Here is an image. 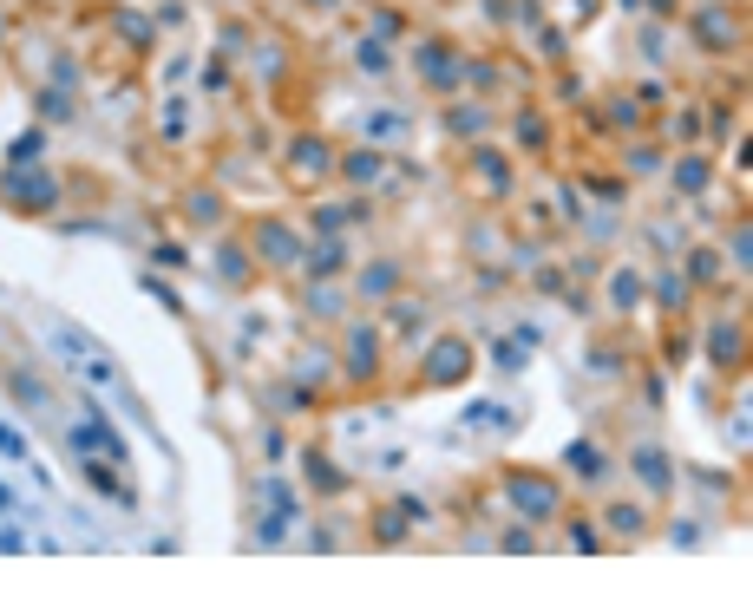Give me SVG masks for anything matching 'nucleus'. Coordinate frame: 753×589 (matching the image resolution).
<instances>
[{
	"instance_id": "f257e3e1",
	"label": "nucleus",
	"mask_w": 753,
	"mask_h": 589,
	"mask_svg": "<svg viewBox=\"0 0 753 589\" xmlns=\"http://www.w3.org/2000/svg\"><path fill=\"white\" fill-rule=\"evenodd\" d=\"M47 347H53L66 367H79L86 380H106V387H112V373H118V367H112V354L98 347L92 334H79V328H66V321H47Z\"/></svg>"
},
{
	"instance_id": "f03ea898",
	"label": "nucleus",
	"mask_w": 753,
	"mask_h": 589,
	"mask_svg": "<svg viewBox=\"0 0 753 589\" xmlns=\"http://www.w3.org/2000/svg\"><path fill=\"white\" fill-rule=\"evenodd\" d=\"M0 197L20 203V209H53V203H59V184L39 177V171H27V164H13V171L0 177Z\"/></svg>"
},
{
	"instance_id": "7ed1b4c3",
	"label": "nucleus",
	"mask_w": 753,
	"mask_h": 589,
	"mask_svg": "<svg viewBox=\"0 0 753 589\" xmlns=\"http://www.w3.org/2000/svg\"><path fill=\"white\" fill-rule=\"evenodd\" d=\"M466 367H472V341H458V334H446V341H432V354H426V380H432V387H452V380H466Z\"/></svg>"
},
{
	"instance_id": "20e7f679",
	"label": "nucleus",
	"mask_w": 753,
	"mask_h": 589,
	"mask_svg": "<svg viewBox=\"0 0 753 589\" xmlns=\"http://www.w3.org/2000/svg\"><path fill=\"white\" fill-rule=\"evenodd\" d=\"M505 491H511V504H518L525 517H551V511H557V485H551V478L511 472V478H505Z\"/></svg>"
},
{
	"instance_id": "39448f33",
	"label": "nucleus",
	"mask_w": 753,
	"mask_h": 589,
	"mask_svg": "<svg viewBox=\"0 0 753 589\" xmlns=\"http://www.w3.org/2000/svg\"><path fill=\"white\" fill-rule=\"evenodd\" d=\"M256 249H262L276 269H302V256H308L302 236H295V229H282V223H262V229H256Z\"/></svg>"
},
{
	"instance_id": "423d86ee",
	"label": "nucleus",
	"mask_w": 753,
	"mask_h": 589,
	"mask_svg": "<svg viewBox=\"0 0 753 589\" xmlns=\"http://www.w3.org/2000/svg\"><path fill=\"white\" fill-rule=\"evenodd\" d=\"M420 73L432 79V86H458L472 66H466V59H452V47H439V39H432V47H420Z\"/></svg>"
},
{
	"instance_id": "0eeeda50",
	"label": "nucleus",
	"mask_w": 753,
	"mask_h": 589,
	"mask_svg": "<svg viewBox=\"0 0 753 589\" xmlns=\"http://www.w3.org/2000/svg\"><path fill=\"white\" fill-rule=\"evenodd\" d=\"M13 393H20L27 413H53V393H47V380H39L33 367H13Z\"/></svg>"
},
{
	"instance_id": "6e6552de",
	"label": "nucleus",
	"mask_w": 753,
	"mask_h": 589,
	"mask_svg": "<svg viewBox=\"0 0 753 589\" xmlns=\"http://www.w3.org/2000/svg\"><path fill=\"white\" fill-rule=\"evenodd\" d=\"M629 465H636V478H642V485H648V491H662V485H668V478H675V472H668V458H662L655 446H642V452L629 458Z\"/></svg>"
},
{
	"instance_id": "1a4fd4ad",
	"label": "nucleus",
	"mask_w": 753,
	"mask_h": 589,
	"mask_svg": "<svg viewBox=\"0 0 753 589\" xmlns=\"http://www.w3.org/2000/svg\"><path fill=\"white\" fill-rule=\"evenodd\" d=\"M373 354H381V347H373V334L367 328H354V341H347V373H354V380H367V373H373Z\"/></svg>"
},
{
	"instance_id": "9d476101",
	"label": "nucleus",
	"mask_w": 753,
	"mask_h": 589,
	"mask_svg": "<svg viewBox=\"0 0 753 589\" xmlns=\"http://www.w3.org/2000/svg\"><path fill=\"white\" fill-rule=\"evenodd\" d=\"M295 171H302V177H308V171H328V144H321V138H302V144H295Z\"/></svg>"
},
{
	"instance_id": "9b49d317",
	"label": "nucleus",
	"mask_w": 753,
	"mask_h": 589,
	"mask_svg": "<svg viewBox=\"0 0 753 589\" xmlns=\"http://www.w3.org/2000/svg\"><path fill=\"white\" fill-rule=\"evenodd\" d=\"M695 27H701V33H707V39H714V47H727V39H734V20H727V13H721V7H707V13H701V20H695Z\"/></svg>"
},
{
	"instance_id": "f8f14e48",
	"label": "nucleus",
	"mask_w": 753,
	"mask_h": 589,
	"mask_svg": "<svg viewBox=\"0 0 753 589\" xmlns=\"http://www.w3.org/2000/svg\"><path fill=\"white\" fill-rule=\"evenodd\" d=\"M347 177L354 184H373V177H381V151H354L347 158Z\"/></svg>"
},
{
	"instance_id": "ddd939ff",
	"label": "nucleus",
	"mask_w": 753,
	"mask_h": 589,
	"mask_svg": "<svg viewBox=\"0 0 753 589\" xmlns=\"http://www.w3.org/2000/svg\"><path fill=\"white\" fill-rule=\"evenodd\" d=\"M302 269H315V276H334V269H341V249H334V243L308 249V256H302Z\"/></svg>"
},
{
	"instance_id": "4468645a",
	"label": "nucleus",
	"mask_w": 753,
	"mask_h": 589,
	"mask_svg": "<svg viewBox=\"0 0 753 589\" xmlns=\"http://www.w3.org/2000/svg\"><path fill=\"white\" fill-rule=\"evenodd\" d=\"M570 465H577V478H603V452L596 446H570Z\"/></svg>"
},
{
	"instance_id": "2eb2a0df",
	"label": "nucleus",
	"mask_w": 753,
	"mask_h": 589,
	"mask_svg": "<svg viewBox=\"0 0 753 589\" xmlns=\"http://www.w3.org/2000/svg\"><path fill=\"white\" fill-rule=\"evenodd\" d=\"M478 177H485V191H505V164H498V151H478Z\"/></svg>"
},
{
	"instance_id": "dca6fc26",
	"label": "nucleus",
	"mask_w": 753,
	"mask_h": 589,
	"mask_svg": "<svg viewBox=\"0 0 753 589\" xmlns=\"http://www.w3.org/2000/svg\"><path fill=\"white\" fill-rule=\"evenodd\" d=\"M734 354H740V328H714V361L727 367Z\"/></svg>"
},
{
	"instance_id": "f3484780",
	"label": "nucleus",
	"mask_w": 753,
	"mask_h": 589,
	"mask_svg": "<svg viewBox=\"0 0 753 589\" xmlns=\"http://www.w3.org/2000/svg\"><path fill=\"white\" fill-rule=\"evenodd\" d=\"M393 282H400V276H393V269L381 262V269H367V276H361V294H387Z\"/></svg>"
},
{
	"instance_id": "a211bd4d",
	"label": "nucleus",
	"mask_w": 753,
	"mask_h": 589,
	"mask_svg": "<svg viewBox=\"0 0 753 589\" xmlns=\"http://www.w3.org/2000/svg\"><path fill=\"white\" fill-rule=\"evenodd\" d=\"M525 354H531V334H525V341H505V347H498V367L518 373V361H525Z\"/></svg>"
},
{
	"instance_id": "6ab92c4d",
	"label": "nucleus",
	"mask_w": 753,
	"mask_h": 589,
	"mask_svg": "<svg viewBox=\"0 0 753 589\" xmlns=\"http://www.w3.org/2000/svg\"><path fill=\"white\" fill-rule=\"evenodd\" d=\"M308 478H315V485H321V491H334V485H341V472H334V465H328V458H308Z\"/></svg>"
},
{
	"instance_id": "aec40b11",
	"label": "nucleus",
	"mask_w": 753,
	"mask_h": 589,
	"mask_svg": "<svg viewBox=\"0 0 753 589\" xmlns=\"http://www.w3.org/2000/svg\"><path fill=\"white\" fill-rule=\"evenodd\" d=\"M0 452H7V458H27V439H20L7 419H0Z\"/></svg>"
},
{
	"instance_id": "412c9836",
	"label": "nucleus",
	"mask_w": 753,
	"mask_h": 589,
	"mask_svg": "<svg viewBox=\"0 0 753 589\" xmlns=\"http://www.w3.org/2000/svg\"><path fill=\"white\" fill-rule=\"evenodd\" d=\"M361 66H367V73L387 66V47H381V39H361Z\"/></svg>"
},
{
	"instance_id": "4be33fe9",
	"label": "nucleus",
	"mask_w": 753,
	"mask_h": 589,
	"mask_svg": "<svg viewBox=\"0 0 753 589\" xmlns=\"http://www.w3.org/2000/svg\"><path fill=\"white\" fill-rule=\"evenodd\" d=\"M39 158V132H27V138H13V164H33Z\"/></svg>"
},
{
	"instance_id": "5701e85b",
	"label": "nucleus",
	"mask_w": 753,
	"mask_h": 589,
	"mask_svg": "<svg viewBox=\"0 0 753 589\" xmlns=\"http://www.w3.org/2000/svg\"><path fill=\"white\" fill-rule=\"evenodd\" d=\"M223 276H229V282H243V276H249V262H243V249H223Z\"/></svg>"
},
{
	"instance_id": "b1692460",
	"label": "nucleus",
	"mask_w": 753,
	"mask_h": 589,
	"mask_svg": "<svg viewBox=\"0 0 753 589\" xmlns=\"http://www.w3.org/2000/svg\"><path fill=\"white\" fill-rule=\"evenodd\" d=\"M610 524H616V531H636V524H642V511H629V504H616V511H610Z\"/></svg>"
},
{
	"instance_id": "393cba45",
	"label": "nucleus",
	"mask_w": 753,
	"mask_h": 589,
	"mask_svg": "<svg viewBox=\"0 0 753 589\" xmlns=\"http://www.w3.org/2000/svg\"><path fill=\"white\" fill-rule=\"evenodd\" d=\"M308 7H334V0H308Z\"/></svg>"
}]
</instances>
